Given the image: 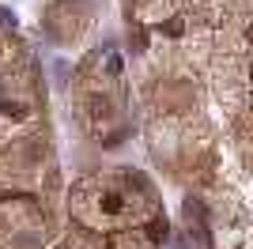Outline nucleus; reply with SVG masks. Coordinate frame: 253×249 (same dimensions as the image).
Returning <instances> with one entry per match:
<instances>
[]
</instances>
